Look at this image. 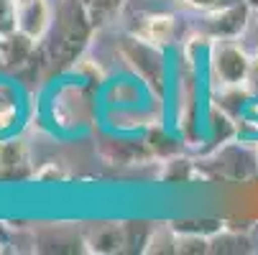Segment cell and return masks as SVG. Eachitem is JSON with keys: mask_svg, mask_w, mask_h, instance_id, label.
<instances>
[{"mask_svg": "<svg viewBox=\"0 0 258 255\" xmlns=\"http://www.w3.org/2000/svg\"><path fill=\"white\" fill-rule=\"evenodd\" d=\"M95 153L107 166H118V168H136V166H149L159 161L143 135L115 133L105 125H97L95 130Z\"/></svg>", "mask_w": 258, "mask_h": 255, "instance_id": "5b68a950", "label": "cell"}, {"mask_svg": "<svg viewBox=\"0 0 258 255\" xmlns=\"http://www.w3.org/2000/svg\"><path fill=\"white\" fill-rule=\"evenodd\" d=\"M31 95L8 74H0V138L23 133L31 123Z\"/></svg>", "mask_w": 258, "mask_h": 255, "instance_id": "52a82bcc", "label": "cell"}, {"mask_svg": "<svg viewBox=\"0 0 258 255\" xmlns=\"http://www.w3.org/2000/svg\"><path fill=\"white\" fill-rule=\"evenodd\" d=\"M33 156L23 133L0 138V184L33 179Z\"/></svg>", "mask_w": 258, "mask_h": 255, "instance_id": "ba28073f", "label": "cell"}, {"mask_svg": "<svg viewBox=\"0 0 258 255\" xmlns=\"http://www.w3.org/2000/svg\"><path fill=\"white\" fill-rule=\"evenodd\" d=\"M41 44H36L33 39H28L21 31H11L0 36V56H3V69L6 74H21V71H28L39 56Z\"/></svg>", "mask_w": 258, "mask_h": 255, "instance_id": "8fae6325", "label": "cell"}, {"mask_svg": "<svg viewBox=\"0 0 258 255\" xmlns=\"http://www.w3.org/2000/svg\"><path fill=\"white\" fill-rule=\"evenodd\" d=\"M133 33L149 39L151 44H159L164 49L179 46V18L174 13H146L141 16L138 26L131 28Z\"/></svg>", "mask_w": 258, "mask_h": 255, "instance_id": "7c38bea8", "label": "cell"}, {"mask_svg": "<svg viewBox=\"0 0 258 255\" xmlns=\"http://www.w3.org/2000/svg\"><path fill=\"white\" fill-rule=\"evenodd\" d=\"M176 242H179L176 227H171V225L154 227L143 242V252H176Z\"/></svg>", "mask_w": 258, "mask_h": 255, "instance_id": "ac0fdd59", "label": "cell"}, {"mask_svg": "<svg viewBox=\"0 0 258 255\" xmlns=\"http://www.w3.org/2000/svg\"><path fill=\"white\" fill-rule=\"evenodd\" d=\"M156 97L146 90V84L141 79H136L133 74H120L113 77L100 87V102L102 107H133V105H146V102H154Z\"/></svg>", "mask_w": 258, "mask_h": 255, "instance_id": "9c48e42d", "label": "cell"}, {"mask_svg": "<svg viewBox=\"0 0 258 255\" xmlns=\"http://www.w3.org/2000/svg\"><path fill=\"white\" fill-rule=\"evenodd\" d=\"M64 74H75V77H80V79H85V82H90V84H95L97 90L110 79V71L105 69V64L100 61V59H95V56H90L87 51L72 64Z\"/></svg>", "mask_w": 258, "mask_h": 255, "instance_id": "e0dca14e", "label": "cell"}, {"mask_svg": "<svg viewBox=\"0 0 258 255\" xmlns=\"http://www.w3.org/2000/svg\"><path fill=\"white\" fill-rule=\"evenodd\" d=\"M248 3H250V6H253V0H248Z\"/></svg>", "mask_w": 258, "mask_h": 255, "instance_id": "4316f807", "label": "cell"}, {"mask_svg": "<svg viewBox=\"0 0 258 255\" xmlns=\"http://www.w3.org/2000/svg\"><path fill=\"white\" fill-rule=\"evenodd\" d=\"M115 56L120 59L123 69L136 79H141L159 102L169 105V90H171V66L169 61V49L151 44L149 39L125 31L115 41Z\"/></svg>", "mask_w": 258, "mask_h": 255, "instance_id": "7a4b0ae2", "label": "cell"}, {"mask_svg": "<svg viewBox=\"0 0 258 255\" xmlns=\"http://www.w3.org/2000/svg\"><path fill=\"white\" fill-rule=\"evenodd\" d=\"M16 28V13H13V3L11 0H0V36L11 33Z\"/></svg>", "mask_w": 258, "mask_h": 255, "instance_id": "ffe728a7", "label": "cell"}, {"mask_svg": "<svg viewBox=\"0 0 258 255\" xmlns=\"http://www.w3.org/2000/svg\"><path fill=\"white\" fill-rule=\"evenodd\" d=\"M0 74H6V69H3V56H0Z\"/></svg>", "mask_w": 258, "mask_h": 255, "instance_id": "d4e9b609", "label": "cell"}, {"mask_svg": "<svg viewBox=\"0 0 258 255\" xmlns=\"http://www.w3.org/2000/svg\"><path fill=\"white\" fill-rule=\"evenodd\" d=\"M250 92L258 97V51H253V69H250V79H248Z\"/></svg>", "mask_w": 258, "mask_h": 255, "instance_id": "7402d4cb", "label": "cell"}, {"mask_svg": "<svg viewBox=\"0 0 258 255\" xmlns=\"http://www.w3.org/2000/svg\"><path fill=\"white\" fill-rule=\"evenodd\" d=\"M31 123H39L56 138L90 135L102 123L100 90L75 74H61L46 84L39 105V118L31 115Z\"/></svg>", "mask_w": 258, "mask_h": 255, "instance_id": "6da1fadb", "label": "cell"}, {"mask_svg": "<svg viewBox=\"0 0 258 255\" xmlns=\"http://www.w3.org/2000/svg\"><path fill=\"white\" fill-rule=\"evenodd\" d=\"M85 3V11H87V18L92 23V28L100 33L105 28H110L123 13L128 0H82Z\"/></svg>", "mask_w": 258, "mask_h": 255, "instance_id": "2e32d148", "label": "cell"}, {"mask_svg": "<svg viewBox=\"0 0 258 255\" xmlns=\"http://www.w3.org/2000/svg\"><path fill=\"white\" fill-rule=\"evenodd\" d=\"M143 138H146V143L151 145V151L156 153L159 161L171 158V156H176V153H184V143H181L179 133L174 130V125H171L169 120L156 123L154 128H149V130L143 133Z\"/></svg>", "mask_w": 258, "mask_h": 255, "instance_id": "9a60e30c", "label": "cell"}, {"mask_svg": "<svg viewBox=\"0 0 258 255\" xmlns=\"http://www.w3.org/2000/svg\"><path fill=\"white\" fill-rule=\"evenodd\" d=\"M82 245H85L87 252H97V255H113V252H120V250L128 245L125 225H118V222H102V225L92 227V230L82 237Z\"/></svg>", "mask_w": 258, "mask_h": 255, "instance_id": "4fadbf2b", "label": "cell"}, {"mask_svg": "<svg viewBox=\"0 0 258 255\" xmlns=\"http://www.w3.org/2000/svg\"><path fill=\"white\" fill-rule=\"evenodd\" d=\"M69 179V168L61 161H46L33 171V181L39 184H64Z\"/></svg>", "mask_w": 258, "mask_h": 255, "instance_id": "d6986e66", "label": "cell"}, {"mask_svg": "<svg viewBox=\"0 0 258 255\" xmlns=\"http://www.w3.org/2000/svg\"><path fill=\"white\" fill-rule=\"evenodd\" d=\"M161 163V171H159V181H164V184H192V181L202 179V166L184 156V153H176L171 158H164L159 161Z\"/></svg>", "mask_w": 258, "mask_h": 255, "instance_id": "5bb4252c", "label": "cell"}, {"mask_svg": "<svg viewBox=\"0 0 258 255\" xmlns=\"http://www.w3.org/2000/svg\"><path fill=\"white\" fill-rule=\"evenodd\" d=\"M253 51L243 39H215L205 59L207 90L243 87L250 79Z\"/></svg>", "mask_w": 258, "mask_h": 255, "instance_id": "277c9868", "label": "cell"}, {"mask_svg": "<svg viewBox=\"0 0 258 255\" xmlns=\"http://www.w3.org/2000/svg\"><path fill=\"white\" fill-rule=\"evenodd\" d=\"M13 13H16V31L26 33L36 44H44V39L54 28L51 0H28V3L13 6Z\"/></svg>", "mask_w": 258, "mask_h": 255, "instance_id": "30bf717a", "label": "cell"}, {"mask_svg": "<svg viewBox=\"0 0 258 255\" xmlns=\"http://www.w3.org/2000/svg\"><path fill=\"white\" fill-rule=\"evenodd\" d=\"M255 8L248 0H230L215 11L202 13L200 31H205L210 39H243L245 31L250 28Z\"/></svg>", "mask_w": 258, "mask_h": 255, "instance_id": "8992f818", "label": "cell"}, {"mask_svg": "<svg viewBox=\"0 0 258 255\" xmlns=\"http://www.w3.org/2000/svg\"><path fill=\"white\" fill-rule=\"evenodd\" d=\"M253 151H255V168H258V143H255V148H253Z\"/></svg>", "mask_w": 258, "mask_h": 255, "instance_id": "cb8c5ba5", "label": "cell"}, {"mask_svg": "<svg viewBox=\"0 0 258 255\" xmlns=\"http://www.w3.org/2000/svg\"><path fill=\"white\" fill-rule=\"evenodd\" d=\"M0 252H3V242H0Z\"/></svg>", "mask_w": 258, "mask_h": 255, "instance_id": "484cf974", "label": "cell"}, {"mask_svg": "<svg viewBox=\"0 0 258 255\" xmlns=\"http://www.w3.org/2000/svg\"><path fill=\"white\" fill-rule=\"evenodd\" d=\"M54 26H56V36H54V46L49 51V66L59 64L64 74L87 51L97 31L92 28L85 3H80V0H61L54 8Z\"/></svg>", "mask_w": 258, "mask_h": 255, "instance_id": "3957f363", "label": "cell"}, {"mask_svg": "<svg viewBox=\"0 0 258 255\" xmlns=\"http://www.w3.org/2000/svg\"><path fill=\"white\" fill-rule=\"evenodd\" d=\"M179 6L189 8V11H197V13H207V11H215L220 6L230 3V0H176Z\"/></svg>", "mask_w": 258, "mask_h": 255, "instance_id": "44dd1931", "label": "cell"}, {"mask_svg": "<svg viewBox=\"0 0 258 255\" xmlns=\"http://www.w3.org/2000/svg\"><path fill=\"white\" fill-rule=\"evenodd\" d=\"M13 6H21V3H28V0H11Z\"/></svg>", "mask_w": 258, "mask_h": 255, "instance_id": "603a6c76", "label": "cell"}]
</instances>
